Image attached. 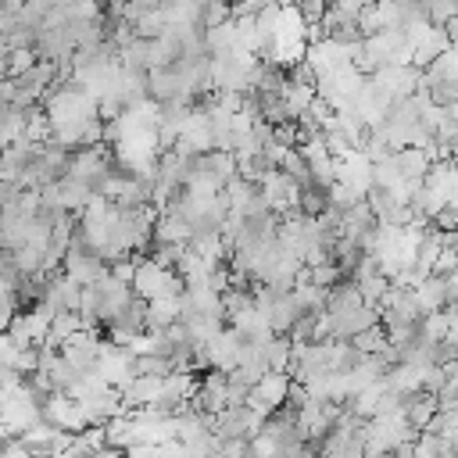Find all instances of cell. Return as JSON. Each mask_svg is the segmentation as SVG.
<instances>
[{"label":"cell","instance_id":"obj_9","mask_svg":"<svg viewBox=\"0 0 458 458\" xmlns=\"http://www.w3.org/2000/svg\"><path fill=\"white\" fill-rule=\"evenodd\" d=\"M36 64H39V54L36 50H11V57H7V79H21Z\"/></svg>","mask_w":458,"mask_h":458},{"label":"cell","instance_id":"obj_13","mask_svg":"<svg viewBox=\"0 0 458 458\" xmlns=\"http://www.w3.org/2000/svg\"><path fill=\"white\" fill-rule=\"evenodd\" d=\"M93 458H125V451H114V447H104V451H97Z\"/></svg>","mask_w":458,"mask_h":458},{"label":"cell","instance_id":"obj_2","mask_svg":"<svg viewBox=\"0 0 458 458\" xmlns=\"http://www.w3.org/2000/svg\"><path fill=\"white\" fill-rule=\"evenodd\" d=\"M43 422H50V426H57V429H64V433H82V429H89V419H86V411H82V404L75 401V397H68V394H50L47 401H43Z\"/></svg>","mask_w":458,"mask_h":458},{"label":"cell","instance_id":"obj_10","mask_svg":"<svg viewBox=\"0 0 458 458\" xmlns=\"http://www.w3.org/2000/svg\"><path fill=\"white\" fill-rule=\"evenodd\" d=\"M415 458H451V454H447L444 437H437V433H419V440H415Z\"/></svg>","mask_w":458,"mask_h":458},{"label":"cell","instance_id":"obj_12","mask_svg":"<svg viewBox=\"0 0 458 458\" xmlns=\"http://www.w3.org/2000/svg\"><path fill=\"white\" fill-rule=\"evenodd\" d=\"M18 351H21V347H14V340H11L7 333H0V365H4V369H14Z\"/></svg>","mask_w":458,"mask_h":458},{"label":"cell","instance_id":"obj_6","mask_svg":"<svg viewBox=\"0 0 458 458\" xmlns=\"http://www.w3.org/2000/svg\"><path fill=\"white\" fill-rule=\"evenodd\" d=\"M93 197H97V193H93L86 182H79V179H68V175H64V179H57V204H61L68 215H75V218H79Z\"/></svg>","mask_w":458,"mask_h":458},{"label":"cell","instance_id":"obj_8","mask_svg":"<svg viewBox=\"0 0 458 458\" xmlns=\"http://www.w3.org/2000/svg\"><path fill=\"white\" fill-rule=\"evenodd\" d=\"M358 354H383L386 347H390V340H386V329H383V322L379 326H372V329H365V333H358L354 340H347Z\"/></svg>","mask_w":458,"mask_h":458},{"label":"cell","instance_id":"obj_5","mask_svg":"<svg viewBox=\"0 0 458 458\" xmlns=\"http://www.w3.org/2000/svg\"><path fill=\"white\" fill-rule=\"evenodd\" d=\"M411 293H415V301H419L422 315H429V311H447V308H451L447 279H444V276H429V279H422Z\"/></svg>","mask_w":458,"mask_h":458},{"label":"cell","instance_id":"obj_3","mask_svg":"<svg viewBox=\"0 0 458 458\" xmlns=\"http://www.w3.org/2000/svg\"><path fill=\"white\" fill-rule=\"evenodd\" d=\"M401 408H404V419H408V426H411L415 433H422V429L433 422V415L440 411L437 397H433V394H426V390L404 394V397H401Z\"/></svg>","mask_w":458,"mask_h":458},{"label":"cell","instance_id":"obj_7","mask_svg":"<svg viewBox=\"0 0 458 458\" xmlns=\"http://www.w3.org/2000/svg\"><path fill=\"white\" fill-rule=\"evenodd\" d=\"M179 315H182L179 297H157V301H150V304H147V329H150V333L168 329V326H175V322H179Z\"/></svg>","mask_w":458,"mask_h":458},{"label":"cell","instance_id":"obj_14","mask_svg":"<svg viewBox=\"0 0 458 458\" xmlns=\"http://www.w3.org/2000/svg\"><path fill=\"white\" fill-rule=\"evenodd\" d=\"M32 458H57V454H32Z\"/></svg>","mask_w":458,"mask_h":458},{"label":"cell","instance_id":"obj_11","mask_svg":"<svg viewBox=\"0 0 458 458\" xmlns=\"http://www.w3.org/2000/svg\"><path fill=\"white\" fill-rule=\"evenodd\" d=\"M21 308H18V301L14 297H0V333H7L11 329V322H14V315H18Z\"/></svg>","mask_w":458,"mask_h":458},{"label":"cell","instance_id":"obj_4","mask_svg":"<svg viewBox=\"0 0 458 458\" xmlns=\"http://www.w3.org/2000/svg\"><path fill=\"white\" fill-rule=\"evenodd\" d=\"M43 301H47L54 311H79V304H82V286L72 283V279L61 272V276H54V279L47 283Z\"/></svg>","mask_w":458,"mask_h":458},{"label":"cell","instance_id":"obj_15","mask_svg":"<svg viewBox=\"0 0 458 458\" xmlns=\"http://www.w3.org/2000/svg\"><path fill=\"white\" fill-rule=\"evenodd\" d=\"M4 79H7V68H0V82H4Z\"/></svg>","mask_w":458,"mask_h":458},{"label":"cell","instance_id":"obj_1","mask_svg":"<svg viewBox=\"0 0 458 458\" xmlns=\"http://www.w3.org/2000/svg\"><path fill=\"white\" fill-rule=\"evenodd\" d=\"M290 386H293V376H290V372H265V376H261V383L250 390V397H247V408L272 415V411L286 408Z\"/></svg>","mask_w":458,"mask_h":458}]
</instances>
